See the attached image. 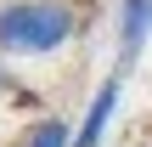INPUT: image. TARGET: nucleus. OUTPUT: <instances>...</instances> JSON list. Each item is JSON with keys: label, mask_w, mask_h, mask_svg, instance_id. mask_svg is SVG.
<instances>
[{"label": "nucleus", "mask_w": 152, "mask_h": 147, "mask_svg": "<svg viewBox=\"0 0 152 147\" xmlns=\"http://www.w3.org/2000/svg\"><path fill=\"white\" fill-rule=\"evenodd\" d=\"M118 96H124V68H113V74L96 85V96H90V108H85L79 130H73V147H102L107 125H113V113H118Z\"/></svg>", "instance_id": "obj_2"}, {"label": "nucleus", "mask_w": 152, "mask_h": 147, "mask_svg": "<svg viewBox=\"0 0 152 147\" xmlns=\"http://www.w3.org/2000/svg\"><path fill=\"white\" fill-rule=\"evenodd\" d=\"M79 34V11L68 0H6L0 6V51L6 57H51Z\"/></svg>", "instance_id": "obj_1"}, {"label": "nucleus", "mask_w": 152, "mask_h": 147, "mask_svg": "<svg viewBox=\"0 0 152 147\" xmlns=\"http://www.w3.org/2000/svg\"><path fill=\"white\" fill-rule=\"evenodd\" d=\"M17 147H73V130H68V119H34L17 136Z\"/></svg>", "instance_id": "obj_4"}, {"label": "nucleus", "mask_w": 152, "mask_h": 147, "mask_svg": "<svg viewBox=\"0 0 152 147\" xmlns=\"http://www.w3.org/2000/svg\"><path fill=\"white\" fill-rule=\"evenodd\" d=\"M152 40V0H124L118 6V68H130Z\"/></svg>", "instance_id": "obj_3"}]
</instances>
